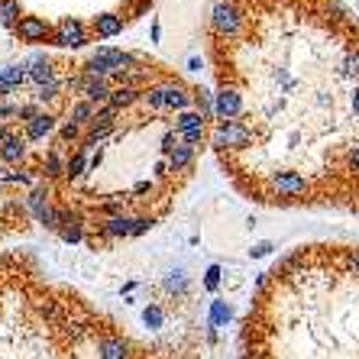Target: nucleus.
Wrapping results in <instances>:
<instances>
[{"instance_id": "f257e3e1", "label": "nucleus", "mask_w": 359, "mask_h": 359, "mask_svg": "<svg viewBox=\"0 0 359 359\" xmlns=\"http://www.w3.org/2000/svg\"><path fill=\"white\" fill-rule=\"evenodd\" d=\"M243 359H359V334L350 320H340V327L311 324L294 337L288 327L259 314L246 324Z\"/></svg>"}, {"instance_id": "f03ea898", "label": "nucleus", "mask_w": 359, "mask_h": 359, "mask_svg": "<svg viewBox=\"0 0 359 359\" xmlns=\"http://www.w3.org/2000/svg\"><path fill=\"white\" fill-rule=\"evenodd\" d=\"M133 65H140V62H136V55L120 52V49H114V46H100L91 59L84 62L81 75L91 78V81H110V78L117 81V78L123 75V72H130Z\"/></svg>"}, {"instance_id": "7ed1b4c3", "label": "nucleus", "mask_w": 359, "mask_h": 359, "mask_svg": "<svg viewBox=\"0 0 359 359\" xmlns=\"http://www.w3.org/2000/svg\"><path fill=\"white\" fill-rule=\"evenodd\" d=\"M191 91L184 88L182 81H159L152 84V88H142V104L156 114L162 110H175V114H184V110H191Z\"/></svg>"}, {"instance_id": "20e7f679", "label": "nucleus", "mask_w": 359, "mask_h": 359, "mask_svg": "<svg viewBox=\"0 0 359 359\" xmlns=\"http://www.w3.org/2000/svg\"><path fill=\"white\" fill-rule=\"evenodd\" d=\"M210 142L217 149H246L252 142V130L243 120H217V126L210 130Z\"/></svg>"}, {"instance_id": "39448f33", "label": "nucleus", "mask_w": 359, "mask_h": 359, "mask_svg": "<svg viewBox=\"0 0 359 359\" xmlns=\"http://www.w3.org/2000/svg\"><path fill=\"white\" fill-rule=\"evenodd\" d=\"M49 42L59 46V49H81V46H88V29H84V23L78 17H65L52 29Z\"/></svg>"}, {"instance_id": "423d86ee", "label": "nucleus", "mask_w": 359, "mask_h": 359, "mask_svg": "<svg viewBox=\"0 0 359 359\" xmlns=\"http://www.w3.org/2000/svg\"><path fill=\"white\" fill-rule=\"evenodd\" d=\"M240 26H243V13H240V7H236L233 0H224V4L214 7V13H210V29H214L217 36L230 39V36L240 33Z\"/></svg>"}, {"instance_id": "0eeeda50", "label": "nucleus", "mask_w": 359, "mask_h": 359, "mask_svg": "<svg viewBox=\"0 0 359 359\" xmlns=\"http://www.w3.org/2000/svg\"><path fill=\"white\" fill-rule=\"evenodd\" d=\"M175 133H178V140H182V142L198 146V142H204V136H208V120L201 117L198 110L175 114Z\"/></svg>"}, {"instance_id": "6e6552de", "label": "nucleus", "mask_w": 359, "mask_h": 359, "mask_svg": "<svg viewBox=\"0 0 359 359\" xmlns=\"http://www.w3.org/2000/svg\"><path fill=\"white\" fill-rule=\"evenodd\" d=\"M68 88L75 94H81V100H91L94 107H104V104H110V81H91V78H84V75H75V78H68Z\"/></svg>"}, {"instance_id": "1a4fd4ad", "label": "nucleus", "mask_w": 359, "mask_h": 359, "mask_svg": "<svg viewBox=\"0 0 359 359\" xmlns=\"http://www.w3.org/2000/svg\"><path fill=\"white\" fill-rule=\"evenodd\" d=\"M269 188L278 198H301V194L308 191V178L301 175V172H294V168H285V172H276V175L269 178Z\"/></svg>"}, {"instance_id": "9d476101", "label": "nucleus", "mask_w": 359, "mask_h": 359, "mask_svg": "<svg viewBox=\"0 0 359 359\" xmlns=\"http://www.w3.org/2000/svg\"><path fill=\"white\" fill-rule=\"evenodd\" d=\"M214 114H217L220 120H236L243 114V97L236 88H220L217 94H214Z\"/></svg>"}, {"instance_id": "9b49d317", "label": "nucleus", "mask_w": 359, "mask_h": 359, "mask_svg": "<svg viewBox=\"0 0 359 359\" xmlns=\"http://www.w3.org/2000/svg\"><path fill=\"white\" fill-rule=\"evenodd\" d=\"M17 36L23 42H46V39H52V26L42 17H23L17 23Z\"/></svg>"}, {"instance_id": "f8f14e48", "label": "nucleus", "mask_w": 359, "mask_h": 359, "mask_svg": "<svg viewBox=\"0 0 359 359\" xmlns=\"http://www.w3.org/2000/svg\"><path fill=\"white\" fill-rule=\"evenodd\" d=\"M26 146H29V140L23 133H13L10 140L0 142V162L10 168H20V162L26 159Z\"/></svg>"}, {"instance_id": "ddd939ff", "label": "nucleus", "mask_w": 359, "mask_h": 359, "mask_svg": "<svg viewBox=\"0 0 359 359\" xmlns=\"http://www.w3.org/2000/svg\"><path fill=\"white\" fill-rule=\"evenodd\" d=\"M26 81H29V72H26V65H4V68H0V97L17 94Z\"/></svg>"}, {"instance_id": "4468645a", "label": "nucleus", "mask_w": 359, "mask_h": 359, "mask_svg": "<svg viewBox=\"0 0 359 359\" xmlns=\"http://www.w3.org/2000/svg\"><path fill=\"white\" fill-rule=\"evenodd\" d=\"M55 126H59L55 114H39V117L33 120V123H26V126H23V136H26L29 142H39V140H46V136L55 133Z\"/></svg>"}, {"instance_id": "2eb2a0df", "label": "nucleus", "mask_w": 359, "mask_h": 359, "mask_svg": "<svg viewBox=\"0 0 359 359\" xmlns=\"http://www.w3.org/2000/svg\"><path fill=\"white\" fill-rule=\"evenodd\" d=\"M26 72H29V81H33L36 88L55 78V65H52V62L46 59V55H39V52H36L33 59H29V65H26Z\"/></svg>"}, {"instance_id": "dca6fc26", "label": "nucleus", "mask_w": 359, "mask_h": 359, "mask_svg": "<svg viewBox=\"0 0 359 359\" xmlns=\"http://www.w3.org/2000/svg\"><path fill=\"white\" fill-rule=\"evenodd\" d=\"M100 233L107 236V240H123V236H133V217H126V214H120V217H107L104 224H100Z\"/></svg>"}, {"instance_id": "f3484780", "label": "nucleus", "mask_w": 359, "mask_h": 359, "mask_svg": "<svg viewBox=\"0 0 359 359\" xmlns=\"http://www.w3.org/2000/svg\"><path fill=\"white\" fill-rule=\"evenodd\" d=\"M142 100V88H136V84H117L114 91H110V104L117 110H126L133 107V104H140Z\"/></svg>"}, {"instance_id": "a211bd4d", "label": "nucleus", "mask_w": 359, "mask_h": 359, "mask_svg": "<svg viewBox=\"0 0 359 359\" xmlns=\"http://www.w3.org/2000/svg\"><path fill=\"white\" fill-rule=\"evenodd\" d=\"M94 33L100 39H114V36L123 33V17L120 13H100V17H94Z\"/></svg>"}, {"instance_id": "6ab92c4d", "label": "nucleus", "mask_w": 359, "mask_h": 359, "mask_svg": "<svg viewBox=\"0 0 359 359\" xmlns=\"http://www.w3.org/2000/svg\"><path fill=\"white\" fill-rule=\"evenodd\" d=\"M194 156H198V146H191V142H178L175 152L168 156V168H172V172H184V168H191Z\"/></svg>"}, {"instance_id": "aec40b11", "label": "nucleus", "mask_w": 359, "mask_h": 359, "mask_svg": "<svg viewBox=\"0 0 359 359\" xmlns=\"http://www.w3.org/2000/svg\"><path fill=\"white\" fill-rule=\"evenodd\" d=\"M94 114H97V107H94L91 100H75L72 104V110H68V123H75L81 126V130H88L94 120Z\"/></svg>"}, {"instance_id": "412c9836", "label": "nucleus", "mask_w": 359, "mask_h": 359, "mask_svg": "<svg viewBox=\"0 0 359 359\" xmlns=\"http://www.w3.org/2000/svg\"><path fill=\"white\" fill-rule=\"evenodd\" d=\"M26 208H29V214H33L36 220H42V214H46V210L52 208L49 204V188H33V191H29V198H26Z\"/></svg>"}, {"instance_id": "4be33fe9", "label": "nucleus", "mask_w": 359, "mask_h": 359, "mask_svg": "<svg viewBox=\"0 0 359 359\" xmlns=\"http://www.w3.org/2000/svg\"><path fill=\"white\" fill-rule=\"evenodd\" d=\"M88 168H91V159H88V152L78 149L75 156H68V162H65V178H68V182H78V178H81Z\"/></svg>"}, {"instance_id": "5701e85b", "label": "nucleus", "mask_w": 359, "mask_h": 359, "mask_svg": "<svg viewBox=\"0 0 359 359\" xmlns=\"http://www.w3.org/2000/svg\"><path fill=\"white\" fill-rule=\"evenodd\" d=\"M65 162L68 159H62V152L59 149H52L46 159H42V175L46 178H59V175H65Z\"/></svg>"}, {"instance_id": "b1692460", "label": "nucleus", "mask_w": 359, "mask_h": 359, "mask_svg": "<svg viewBox=\"0 0 359 359\" xmlns=\"http://www.w3.org/2000/svg\"><path fill=\"white\" fill-rule=\"evenodd\" d=\"M20 20H23L20 0H0V26H13V29H17Z\"/></svg>"}, {"instance_id": "393cba45", "label": "nucleus", "mask_w": 359, "mask_h": 359, "mask_svg": "<svg viewBox=\"0 0 359 359\" xmlns=\"http://www.w3.org/2000/svg\"><path fill=\"white\" fill-rule=\"evenodd\" d=\"M62 91H65V81H59V78H52V81H46V84H39V88H36L33 100H36V104H46V100H55Z\"/></svg>"}, {"instance_id": "a878e982", "label": "nucleus", "mask_w": 359, "mask_h": 359, "mask_svg": "<svg viewBox=\"0 0 359 359\" xmlns=\"http://www.w3.org/2000/svg\"><path fill=\"white\" fill-rule=\"evenodd\" d=\"M340 75H343V78H353V81L359 84V49L350 52V55L340 62Z\"/></svg>"}, {"instance_id": "bb28decb", "label": "nucleus", "mask_w": 359, "mask_h": 359, "mask_svg": "<svg viewBox=\"0 0 359 359\" xmlns=\"http://www.w3.org/2000/svg\"><path fill=\"white\" fill-rule=\"evenodd\" d=\"M39 114H46V110H42V104H36V100H33V104H20V107H17V120H20L23 126L33 123Z\"/></svg>"}, {"instance_id": "cd10ccee", "label": "nucleus", "mask_w": 359, "mask_h": 359, "mask_svg": "<svg viewBox=\"0 0 359 359\" xmlns=\"http://www.w3.org/2000/svg\"><path fill=\"white\" fill-rule=\"evenodd\" d=\"M152 226H156V217H133V236H142V233H149Z\"/></svg>"}, {"instance_id": "c85d7f7f", "label": "nucleus", "mask_w": 359, "mask_h": 359, "mask_svg": "<svg viewBox=\"0 0 359 359\" xmlns=\"http://www.w3.org/2000/svg\"><path fill=\"white\" fill-rule=\"evenodd\" d=\"M59 136H62V142H75V140H81V126H75V123H62V130H59Z\"/></svg>"}, {"instance_id": "c756f323", "label": "nucleus", "mask_w": 359, "mask_h": 359, "mask_svg": "<svg viewBox=\"0 0 359 359\" xmlns=\"http://www.w3.org/2000/svg\"><path fill=\"white\" fill-rule=\"evenodd\" d=\"M343 266H346L353 276L359 278V250H346V252H343Z\"/></svg>"}, {"instance_id": "7c9ffc66", "label": "nucleus", "mask_w": 359, "mask_h": 359, "mask_svg": "<svg viewBox=\"0 0 359 359\" xmlns=\"http://www.w3.org/2000/svg\"><path fill=\"white\" fill-rule=\"evenodd\" d=\"M346 168H350L353 175H359V142L350 146V152H346Z\"/></svg>"}, {"instance_id": "2f4dec72", "label": "nucleus", "mask_w": 359, "mask_h": 359, "mask_svg": "<svg viewBox=\"0 0 359 359\" xmlns=\"http://www.w3.org/2000/svg\"><path fill=\"white\" fill-rule=\"evenodd\" d=\"M178 142H182V140H178L175 133H165V136H162V152H165V159H168V156H172V152H175V146H178Z\"/></svg>"}, {"instance_id": "473e14b6", "label": "nucleus", "mask_w": 359, "mask_h": 359, "mask_svg": "<svg viewBox=\"0 0 359 359\" xmlns=\"http://www.w3.org/2000/svg\"><path fill=\"white\" fill-rule=\"evenodd\" d=\"M217 282H220V269H217V266H210V269H208V288H210V292L217 288Z\"/></svg>"}, {"instance_id": "72a5a7b5", "label": "nucleus", "mask_w": 359, "mask_h": 359, "mask_svg": "<svg viewBox=\"0 0 359 359\" xmlns=\"http://www.w3.org/2000/svg\"><path fill=\"white\" fill-rule=\"evenodd\" d=\"M252 256H256V259H259V256H269V252H272V243H259V246H252Z\"/></svg>"}, {"instance_id": "f704fd0d", "label": "nucleus", "mask_w": 359, "mask_h": 359, "mask_svg": "<svg viewBox=\"0 0 359 359\" xmlns=\"http://www.w3.org/2000/svg\"><path fill=\"white\" fill-rule=\"evenodd\" d=\"M168 172H172V168H168V159H159V162H156V175H159V178H165Z\"/></svg>"}, {"instance_id": "c9c22d12", "label": "nucleus", "mask_w": 359, "mask_h": 359, "mask_svg": "<svg viewBox=\"0 0 359 359\" xmlns=\"http://www.w3.org/2000/svg\"><path fill=\"white\" fill-rule=\"evenodd\" d=\"M146 191H152L149 182H136V184H133V194H146Z\"/></svg>"}, {"instance_id": "e433bc0d", "label": "nucleus", "mask_w": 359, "mask_h": 359, "mask_svg": "<svg viewBox=\"0 0 359 359\" xmlns=\"http://www.w3.org/2000/svg\"><path fill=\"white\" fill-rule=\"evenodd\" d=\"M353 114L359 117V84H356V91H353Z\"/></svg>"}]
</instances>
